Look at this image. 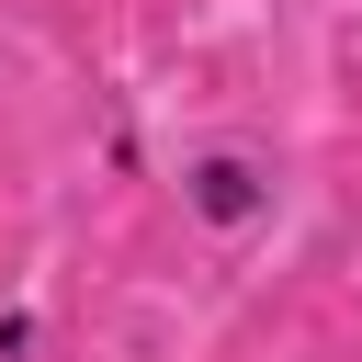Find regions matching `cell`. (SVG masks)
Returning a JSON list of instances; mask_svg holds the SVG:
<instances>
[{"mask_svg":"<svg viewBox=\"0 0 362 362\" xmlns=\"http://www.w3.org/2000/svg\"><path fill=\"white\" fill-rule=\"evenodd\" d=\"M170 204H181V226H192V238L238 249V238H260V226L283 215V170H272L260 147H238V136H204V147H181Z\"/></svg>","mask_w":362,"mask_h":362,"instance_id":"6da1fadb","label":"cell"},{"mask_svg":"<svg viewBox=\"0 0 362 362\" xmlns=\"http://www.w3.org/2000/svg\"><path fill=\"white\" fill-rule=\"evenodd\" d=\"M34 339H45V317H34V305H11V317H0V362H23Z\"/></svg>","mask_w":362,"mask_h":362,"instance_id":"7a4b0ae2","label":"cell"}]
</instances>
